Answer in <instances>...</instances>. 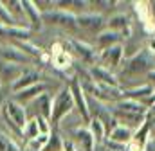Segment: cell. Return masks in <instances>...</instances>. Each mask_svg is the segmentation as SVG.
Masks as SVG:
<instances>
[{
	"mask_svg": "<svg viewBox=\"0 0 155 151\" xmlns=\"http://www.w3.org/2000/svg\"><path fill=\"white\" fill-rule=\"evenodd\" d=\"M41 22L43 25H58L61 29H69L72 33L78 31V25H76V14L69 13V11H63V9H51L47 13L41 14Z\"/></svg>",
	"mask_w": 155,
	"mask_h": 151,
	"instance_id": "3",
	"label": "cell"
},
{
	"mask_svg": "<svg viewBox=\"0 0 155 151\" xmlns=\"http://www.w3.org/2000/svg\"><path fill=\"white\" fill-rule=\"evenodd\" d=\"M152 110H155V104H153V108H152Z\"/></svg>",
	"mask_w": 155,
	"mask_h": 151,
	"instance_id": "34",
	"label": "cell"
},
{
	"mask_svg": "<svg viewBox=\"0 0 155 151\" xmlns=\"http://www.w3.org/2000/svg\"><path fill=\"white\" fill-rule=\"evenodd\" d=\"M155 69V56L150 54L146 49L137 50L135 54L124 56L119 70H117V79L121 85V79L124 81H135L137 77H146Z\"/></svg>",
	"mask_w": 155,
	"mask_h": 151,
	"instance_id": "1",
	"label": "cell"
},
{
	"mask_svg": "<svg viewBox=\"0 0 155 151\" xmlns=\"http://www.w3.org/2000/svg\"><path fill=\"white\" fill-rule=\"evenodd\" d=\"M76 25L78 31H85V33H90L94 34V38L97 36L99 33H103L107 29V18L101 14V13H79L76 16Z\"/></svg>",
	"mask_w": 155,
	"mask_h": 151,
	"instance_id": "4",
	"label": "cell"
},
{
	"mask_svg": "<svg viewBox=\"0 0 155 151\" xmlns=\"http://www.w3.org/2000/svg\"><path fill=\"white\" fill-rule=\"evenodd\" d=\"M74 112V99H72V94L69 90V86H61L54 97H52V113H51V126L52 128H58L61 124L63 119H67L71 113Z\"/></svg>",
	"mask_w": 155,
	"mask_h": 151,
	"instance_id": "2",
	"label": "cell"
},
{
	"mask_svg": "<svg viewBox=\"0 0 155 151\" xmlns=\"http://www.w3.org/2000/svg\"><path fill=\"white\" fill-rule=\"evenodd\" d=\"M0 92H2V83H0Z\"/></svg>",
	"mask_w": 155,
	"mask_h": 151,
	"instance_id": "33",
	"label": "cell"
},
{
	"mask_svg": "<svg viewBox=\"0 0 155 151\" xmlns=\"http://www.w3.org/2000/svg\"><path fill=\"white\" fill-rule=\"evenodd\" d=\"M2 2H4L7 13L11 14V18L15 20V24H16L18 27H25V29H29V27H27V22H25L24 9H22V2H20V0H2Z\"/></svg>",
	"mask_w": 155,
	"mask_h": 151,
	"instance_id": "20",
	"label": "cell"
},
{
	"mask_svg": "<svg viewBox=\"0 0 155 151\" xmlns=\"http://www.w3.org/2000/svg\"><path fill=\"white\" fill-rule=\"evenodd\" d=\"M150 54H153L155 56V36H150V40H148V43H146V47H144Z\"/></svg>",
	"mask_w": 155,
	"mask_h": 151,
	"instance_id": "29",
	"label": "cell"
},
{
	"mask_svg": "<svg viewBox=\"0 0 155 151\" xmlns=\"http://www.w3.org/2000/svg\"><path fill=\"white\" fill-rule=\"evenodd\" d=\"M132 137H134V131H132L130 128L121 126V124H116V126L107 133V140L114 142L117 146H124V148L132 142Z\"/></svg>",
	"mask_w": 155,
	"mask_h": 151,
	"instance_id": "19",
	"label": "cell"
},
{
	"mask_svg": "<svg viewBox=\"0 0 155 151\" xmlns=\"http://www.w3.org/2000/svg\"><path fill=\"white\" fill-rule=\"evenodd\" d=\"M107 29L119 33L123 38L130 36V31H132V20H130V16L124 14V13L112 14L110 18H107Z\"/></svg>",
	"mask_w": 155,
	"mask_h": 151,
	"instance_id": "17",
	"label": "cell"
},
{
	"mask_svg": "<svg viewBox=\"0 0 155 151\" xmlns=\"http://www.w3.org/2000/svg\"><path fill=\"white\" fill-rule=\"evenodd\" d=\"M87 130H88L90 135L94 137V142H96V144H101V142L107 139V128H105V124H103L99 119H90L88 124H87Z\"/></svg>",
	"mask_w": 155,
	"mask_h": 151,
	"instance_id": "22",
	"label": "cell"
},
{
	"mask_svg": "<svg viewBox=\"0 0 155 151\" xmlns=\"http://www.w3.org/2000/svg\"><path fill=\"white\" fill-rule=\"evenodd\" d=\"M71 140L76 144V148L79 151H94V137L90 135V131L85 126H78L71 130Z\"/></svg>",
	"mask_w": 155,
	"mask_h": 151,
	"instance_id": "13",
	"label": "cell"
},
{
	"mask_svg": "<svg viewBox=\"0 0 155 151\" xmlns=\"http://www.w3.org/2000/svg\"><path fill=\"white\" fill-rule=\"evenodd\" d=\"M123 40L116 31H110V29H105L103 33H99L97 36L94 38V49L99 52V50H105V49H110V47H116V45H123Z\"/></svg>",
	"mask_w": 155,
	"mask_h": 151,
	"instance_id": "16",
	"label": "cell"
},
{
	"mask_svg": "<svg viewBox=\"0 0 155 151\" xmlns=\"http://www.w3.org/2000/svg\"><path fill=\"white\" fill-rule=\"evenodd\" d=\"M67 86H69V90L72 94V99H74V112H78V117L88 124L90 113H88V106H87V94H85V90L81 86L79 77L74 76L71 79V83H67Z\"/></svg>",
	"mask_w": 155,
	"mask_h": 151,
	"instance_id": "6",
	"label": "cell"
},
{
	"mask_svg": "<svg viewBox=\"0 0 155 151\" xmlns=\"http://www.w3.org/2000/svg\"><path fill=\"white\" fill-rule=\"evenodd\" d=\"M40 83H47V77H43V72H40L38 69H33V67H24V72L22 76L13 83L11 86V92H20L24 88H29L33 85H40Z\"/></svg>",
	"mask_w": 155,
	"mask_h": 151,
	"instance_id": "9",
	"label": "cell"
},
{
	"mask_svg": "<svg viewBox=\"0 0 155 151\" xmlns=\"http://www.w3.org/2000/svg\"><path fill=\"white\" fill-rule=\"evenodd\" d=\"M22 2V9H24V14H25V22H27V27L29 31H40L43 27V22H41V13L36 9L35 2L33 0H20Z\"/></svg>",
	"mask_w": 155,
	"mask_h": 151,
	"instance_id": "14",
	"label": "cell"
},
{
	"mask_svg": "<svg viewBox=\"0 0 155 151\" xmlns=\"http://www.w3.org/2000/svg\"><path fill=\"white\" fill-rule=\"evenodd\" d=\"M0 25L2 27H18L15 24V20L11 18V14L7 13V9H5V5H4L2 0H0Z\"/></svg>",
	"mask_w": 155,
	"mask_h": 151,
	"instance_id": "27",
	"label": "cell"
},
{
	"mask_svg": "<svg viewBox=\"0 0 155 151\" xmlns=\"http://www.w3.org/2000/svg\"><path fill=\"white\" fill-rule=\"evenodd\" d=\"M0 115H2L5 120H9L11 124H15L18 130H24V126H25L27 120H29L25 106H22L20 103L13 101L11 97L4 101V106H2V110H0Z\"/></svg>",
	"mask_w": 155,
	"mask_h": 151,
	"instance_id": "5",
	"label": "cell"
},
{
	"mask_svg": "<svg viewBox=\"0 0 155 151\" xmlns=\"http://www.w3.org/2000/svg\"><path fill=\"white\" fill-rule=\"evenodd\" d=\"M144 151H155V139H152V137H150L148 144L144 146Z\"/></svg>",
	"mask_w": 155,
	"mask_h": 151,
	"instance_id": "31",
	"label": "cell"
},
{
	"mask_svg": "<svg viewBox=\"0 0 155 151\" xmlns=\"http://www.w3.org/2000/svg\"><path fill=\"white\" fill-rule=\"evenodd\" d=\"M110 106H114L117 110H121V112H128V113H137V115H148V108H144L141 103H137V101H132V99H121V101H117L116 104H110Z\"/></svg>",
	"mask_w": 155,
	"mask_h": 151,
	"instance_id": "21",
	"label": "cell"
},
{
	"mask_svg": "<svg viewBox=\"0 0 155 151\" xmlns=\"http://www.w3.org/2000/svg\"><path fill=\"white\" fill-rule=\"evenodd\" d=\"M88 72H90V79H92L96 85H105V86H119V88H121L117 76L114 74V72H110V70H107V69H103V67H99V65H92Z\"/></svg>",
	"mask_w": 155,
	"mask_h": 151,
	"instance_id": "15",
	"label": "cell"
},
{
	"mask_svg": "<svg viewBox=\"0 0 155 151\" xmlns=\"http://www.w3.org/2000/svg\"><path fill=\"white\" fill-rule=\"evenodd\" d=\"M0 151H22V148L13 139H9L4 131H0Z\"/></svg>",
	"mask_w": 155,
	"mask_h": 151,
	"instance_id": "26",
	"label": "cell"
},
{
	"mask_svg": "<svg viewBox=\"0 0 155 151\" xmlns=\"http://www.w3.org/2000/svg\"><path fill=\"white\" fill-rule=\"evenodd\" d=\"M146 81H148V85H150V86L155 90V69H153V70H152L148 76H146Z\"/></svg>",
	"mask_w": 155,
	"mask_h": 151,
	"instance_id": "30",
	"label": "cell"
},
{
	"mask_svg": "<svg viewBox=\"0 0 155 151\" xmlns=\"http://www.w3.org/2000/svg\"><path fill=\"white\" fill-rule=\"evenodd\" d=\"M54 49H56L54 54H52V63H54V67H56V69H67V67H71V65H72L71 54H69L67 50H60L58 47H54Z\"/></svg>",
	"mask_w": 155,
	"mask_h": 151,
	"instance_id": "24",
	"label": "cell"
},
{
	"mask_svg": "<svg viewBox=\"0 0 155 151\" xmlns=\"http://www.w3.org/2000/svg\"><path fill=\"white\" fill-rule=\"evenodd\" d=\"M45 92H49V85H47V83H40V85H33V86H29V88H24V90H20V92L11 94V99L16 101V103H20L22 106H27L31 101H35L38 95L45 94Z\"/></svg>",
	"mask_w": 155,
	"mask_h": 151,
	"instance_id": "11",
	"label": "cell"
},
{
	"mask_svg": "<svg viewBox=\"0 0 155 151\" xmlns=\"http://www.w3.org/2000/svg\"><path fill=\"white\" fill-rule=\"evenodd\" d=\"M123 59H124V45H116V47L99 50L96 65H99V67L116 74L119 70V67H121V63H123Z\"/></svg>",
	"mask_w": 155,
	"mask_h": 151,
	"instance_id": "7",
	"label": "cell"
},
{
	"mask_svg": "<svg viewBox=\"0 0 155 151\" xmlns=\"http://www.w3.org/2000/svg\"><path fill=\"white\" fill-rule=\"evenodd\" d=\"M22 72H24V67H22V65L0 61V83H2V86L7 85V86L11 88L13 83L22 76Z\"/></svg>",
	"mask_w": 155,
	"mask_h": 151,
	"instance_id": "18",
	"label": "cell"
},
{
	"mask_svg": "<svg viewBox=\"0 0 155 151\" xmlns=\"http://www.w3.org/2000/svg\"><path fill=\"white\" fill-rule=\"evenodd\" d=\"M4 101H5V97H4V92H0V110H2V106H4Z\"/></svg>",
	"mask_w": 155,
	"mask_h": 151,
	"instance_id": "32",
	"label": "cell"
},
{
	"mask_svg": "<svg viewBox=\"0 0 155 151\" xmlns=\"http://www.w3.org/2000/svg\"><path fill=\"white\" fill-rule=\"evenodd\" d=\"M0 61L5 63H15V65H25L31 59L13 43H0Z\"/></svg>",
	"mask_w": 155,
	"mask_h": 151,
	"instance_id": "12",
	"label": "cell"
},
{
	"mask_svg": "<svg viewBox=\"0 0 155 151\" xmlns=\"http://www.w3.org/2000/svg\"><path fill=\"white\" fill-rule=\"evenodd\" d=\"M47 137H49V135H38V137H35L33 140H29V142L25 144V148L29 151H41L43 146H45V142H47Z\"/></svg>",
	"mask_w": 155,
	"mask_h": 151,
	"instance_id": "28",
	"label": "cell"
},
{
	"mask_svg": "<svg viewBox=\"0 0 155 151\" xmlns=\"http://www.w3.org/2000/svg\"><path fill=\"white\" fill-rule=\"evenodd\" d=\"M27 117L29 119H35V117H43V119H51V113H52V95L49 92L38 95L35 101H31L27 106Z\"/></svg>",
	"mask_w": 155,
	"mask_h": 151,
	"instance_id": "8",
	"label": "cell"
},
{
	"mask_svg": "<svg viewBox=\"0 0 155 151\" xmlns=\"http://www.w3.org/2000/svg\"><path fill=\"white\" fill-rule=\"evenodd\" d=\"M41 151H65V139L56 130H51V133L47 137V142H45Z\"/></svg>",
	"mask_w": 155,
	"mask_h": 151,
	"instance_id": "23",
	"label": "cell"
},
{
	"mask_svg": "<svg viewBox=\"0 0 155 151\" xmlns=\"http://www.w3.org/2000/svg\"><path fill=\"white\" fill-rule=\"evenodd\" d=\"M40 131H38V124H36V120L35 119H29L27 120V124L24 126V130H22V139H24V146L29 142V140H33L35 137H38Z\"/></svg>",
	"mask_w": 155,
	"mask_h": 151,
	"instance_id": "25",
	"label": "cell"
},
{
	"mask_svg": "<svg viewBox=\"0 0 155 151\" xmlns=\"http://www.w3.org/2000/svg\"><path fill=\"white\" fill-rule=\"evenodd\" d=\"M71 49H72V52L76 54L78 59H81L83 63H87V65H96V61H97V50L92 47V45H88L87 41H81V40H76V38H72L71 41Z\"/></svg>",
	"mask_w": 155,
	"mask_h": 151,
	"instance_id": "10",
	"label": "cell"
}]
</instances>
